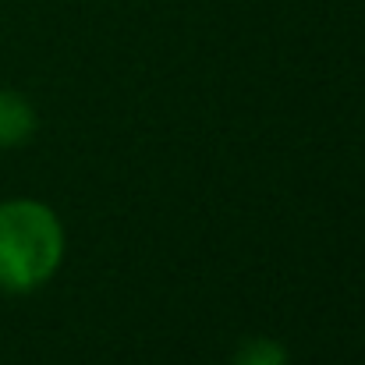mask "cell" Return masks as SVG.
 <instances>
[{"instance_id":"cell-1","label":"cell","mask_w":365,"mask_h":365,"mask_svg":"<svg viewBox=\"0 0 365 365\" xmlns=\"http://www.w3.org/2000/svg\"><path fill=\"white\" fill-rule=\"evenodd\" d=\"M64 259V227L39 199L0 202V291L29 294L43 287Z\"/></svg>"},{"instance_id":"cell-2","label":"cell","mask_w":365,"mask_h":365,"mask_svg":"<svg viewBox=\"0 0 365 365\" xmlns=\"http://www.w3.org/2000/svg\"><path fill=\"white\" fill-rule=\"evenodd\" d=\"M36 107L14 93V89H0V149H14L25 145L36 135Z\"/></svg>"},{"instance_id":"cell-3","label":"cell","mask_w":365,"mask_h":365,"mask_svg":"<svg viewBox=\"0 0 365 365\" xmlns=\"http://www.w3.org/2000/svg\"><path fill=\"white\" fill-rule=\"evenodd\" d=\"M231 365H291V359H287V348L280 341L252 337V341H245L242 348L235 351Z\"/></svg>"}]
</instances>
